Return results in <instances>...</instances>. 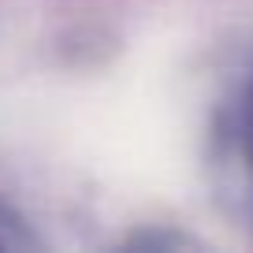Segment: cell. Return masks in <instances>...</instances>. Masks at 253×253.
<instances>
[{
	"instance_id": "cell-1",
	"label": "cell",
	"mask_w": 253,
	"mask_h": 253,
	"mask_svg": "<svg viewBox=\"0 0 253 253\" xmlns=\"http://www.w3.org/2000/svg\"><path fill=\"white\" fill-rule=\"evenodd\" d=\"M212 168L223 201L242 220H253V63L216 116Z\"/></svg>"
},
{
	"instance_id": "cell-2",
	"label": "cell",
	"mask_w": 253,
	"mask_h": 253,
	"mask_svg": "<svg viewBox=\"0 0 253 253\" xmlns=\"http://www.w3.org/2000/svg\"><path fill=\"white\" fill-rule=\"evenodd\" d=\"M34 246H38V235H34V227L26 223V216L19 212L11 201L0 198V253L34 250Z\"/></svg>"
}]
</instances>
